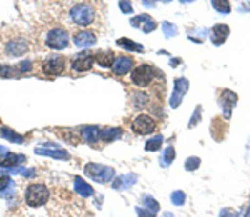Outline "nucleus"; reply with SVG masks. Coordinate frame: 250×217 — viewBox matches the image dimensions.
<instances>
[{
  "label": "nucleus",
  "mask_w": 250,
  "mask_h": 217,
  "mask_svg": "<svg viewBox=\"0 0 250 217\" xmlns=\"http://www.w3.org/2000/svg\"><path fill=\"white\" fill-rule=\"evenodd\" d=\"M115 54L112 50H100V52H97L95 54V62L99 64L100 67H114V64H115Z\"/></svg>",
  "instance_id": "14"
},
{
  "label": "nucleus",
  "mask_w": 250,
  "mask_h": 217,
  "mask_svg": "<svg viewBox=\"0 0 250 217\" xmlns=\"http://www.w3.org/2000/svg\"><path fill=\"white\" fill-rule=\"evenodd\" d=\"M45 45L55 50H62L68 47V34L63 29H54L47 34Z\"/></svg>",
  "instance_id": "5"
},
{
  "label": "nucleus",
  "mask_w": 250,
  "mask_h": 217,
  "mask_svg": "<svg viewBox=\"0 0 250 217\" xmlns=\"http://www.w3.org/2000/svg\"><path fill=\"white\" fill-rule=\"evenodd\" d=\"M0 135H2V137L5 139V140L12 142V144H23V137H22V135L17 134V132H14L9 127H2V129H0Z\"/></svg>",
  "instance_id": "19"
},
{
  "label": "nucleus",
  "mask_w": 250,
  "mask_h": 217,
  "mask_svg": "<svg viewBox=\"0 0 250 217\" xmlns=\"http://www.w3.org/2000/svg\"><path fill=\"white\" fill-rule=\"evenodd\" d=\"M85 174L90 179H94L95 182H108L110 179H114V169L107 166H100V164H87L85 166Z\"/></svg>",
  "instance_id": "4"
},
{
  "label": "nucleus",
  "mask_w": 250,
  "mask_h": 217,
  "mask_svg": "<svg viewBox=\"0 0 250 217\" xmlns=\"http://www.w3.org/2000/svg\"><path fill=\"white\" fill-rule=\"evenodd\" d=\"M119 5H120V9H122V12H132V7L128 2H120Z\"/></svg>",
  "instance_id": "25"
},
{
  "label": "nucleus",
  "mask_w": 250,
  "mask_h": 217,
  "mask_svg": "<svg viewBox=\"0 0 250 217\" xmlns=\"http://www.w3.org/2000/svg\"><path fill=\"white\" fill-rule=\"evenodd\" d=\"M132 129H134L135 134H140V135H147V134H152V132L157 129V122L150 115L147 114H140L137 115L132 122Z\"/></svg>",
  "instance_id": "6"
},
{
  "label": "nucleus",
  "mask_w": 250,
  "mask_h": 217,
  "mask_svg": "<svg viewBox=\"0 0 250 217\" xmlns=\"http://www.w3.org/2000/svg\"><path fill=\"white\" fill-rule=\"evenodd\" d=\"M117 45L124 47V49H127V50H135V52H142L144 50L142 45H139L137 42H132V40H128V39H125V37L117 40Z\"/></svg>",
  "instance_id": "21"
},
{
  "label": "nucleus",
  "mask_w": 250,
  "mask_h": 217,
  "mask_svg": "<svg viewBox=\"0 0 250 217\" xmlns=\"http://www.w3.org/2000/svg\"><path fill=\"white\" fill-rule=\"evenodd\" d=\"M22 175H23V177H34V175H35V169H25Z\"/></svg>",
  "instance_id": "26"
},
{
  "label": "nucleus",
  "mask_w": 250,
  "mask_h": 217,
  "mask_svg": "<svg viewBox=\"0 0 250 217\" xmlns=\"http://www.w3.org/2000/svg\"><path fill=\"white\" fill-rule=\"evenodd\" d=\"M74 184H75V191H77V194L83 195V197H88V195L94 194V189L88 186V184L82 177H75Z\"/></svg>",
  "instance_id": "20"
},
{
  "label": "nucleus",
  "mask_w": 250,
  "mask_h": 217,
  "mask_svg": "<svg viewBox=\"0 0 250 217\" xmlns=\"http://www.w3.org/2000/svg\"><path fill=\"white\" fill-rule=\"evenodd\" d=\"M95 42H97L95 35L88 30L79 32V34H75V37H74V43L77 47H90V45H94Z\"/></svg>",
  "instance_id": "15"
},
{
  "label": "nucleus",
  "mask_w": 250,
  "mask_h": 217,
  "mask_svg": "<svg viewBox=\"0 0 250 217\" xmlns=\"http://www.w3.org/2000/svg\"><path fill=\"white\" fill-rule=\"evenodd\" d=\"M212 5L215 7L217 10H225V12L230 10V7H229V2H212Z\"/></svg>",
  "instance_id": "24"
},
{
  "label": "nucleus",
  "mask_w": 250,
  "mask_h": 217,
  "mask_svg": "<svg viewBox=\"0 0 250 217\" xmlns=\"http://www.w3.org/2000/svg\"><path fill=\"white\" fill-rule=\"evenodd\" d=\"M157 77V69L148 64L139 65L137 69L132 72V82L139 87H147L150 82H154V79Z\"/></svg>",
  "instance_id": "3"
},
{
  "label": "nucleus",
  "mask_w": 250,
  "mask_h": 217,
  "mask_svg": "<svg viewBox=\"0 0 250 217\" xmlns=\"http://www.w3.org/2000/svg\"><path fill=\"white\" fill-rule=\"evenodd\" d=\"M94 62H95V54H92V52H82V54H79L77 57L72 60V70L87 72L94 65Z\"/></svg>",
  "instance_id": "8"
},
{
  "label": "nucleus",
  "mask_w": 250,
  "mask_h": 217,
  "mask_svg": "<svg viewBox=\"0 0 250 217\" xmlns=\"http://www.w3.org/2000/svg\"><path fill=\"white\" fill-rule=\"evenodd\" d=\"M7 152H9V149H7V147H3V146H0V155H5Z\"/></svg>",
  "instance_id": "27"
},
{
  "label": "nucleus",
  "mask_w": 250,
  "mask_h": 217,
  "mask_svg": "<svg viewBox=\"0 0 250 217\" xmlns=\"http://www.w3.org/2000/svg\"><path fill=\"white\" fill-rule=\"evenodd\" d=\"M160 144H162V137H157L154 140H150V142H147V146H145V149L147 151H154V149H159Z\"/></svg>",
  "instance_id": "23"
},
{
  "label": "nucleus",
  "mask_w": 250,
  "mask_h": 217,
  "mask_svg": "<svg viewBox=\"0 0 250 217\" xmlns=\"http://www.w3.org/2000/svg\"><path fill=\"white\" fill-rule=\"evenodd\" d=\"M82 139L88 144H94L102 139V130L97 126H85L82 129Z\"/></svg>",
  "instance_id": "16"
},
{
  "label": "nucleus",
  "mask_w": 250,
  "mask_h": 217,
  "mask_svg": "<svg viewBox=\"0 0 250 217\" xmlns=\"http://www.w3.org/2000/svg\"><path fill=\"white\" fill-rule=\"evenodd\" d=\"M35 154L45 155V157H54V159H59V160L70 159V155H68L65 151H62V149H55L54 144H45L43 147H37L35 149Z\"/></svg>",
  "instance_id": "9"
},
{
  "label": "nucleus",
  "mask_w": 250,
  "mask_h": 217,
  "mask_svg": "<svg viewBox=\"0 0 250 217\" xmlns=\"http://www.w3.org/2000/svg\"><path fill=\"white\" fill-rule=\"evenodd\" d=\"M132 23H134L135 27H142L144 32H150L155 27V23L152 22V19L148 17V15H139V17L132 19Z\"/></svg>",
  "instance_id": "18"
},
{
  "label": "nucleus",
  "mask_w": 250,
  "mask_h": 217,
  "mask_svg": "<svg viewBox=\"0 0 250 217\" xmlns=\"http://www.w3.org/2000/svg\"><path fill=\"white\" fill-rule=\"evenodd\" d=\"M50 192L43 184H30L25 189V202L29 207H40L43 204H47Z\"/></svg>",
  "instance_id": "1"
},
{
  "label": "nucleus",
  "mask_w": 250,
  "mask_h": 217,
  "mask_svg": "<svg viewBox=\"0 0 250 217\" xmlns=\"http://www.w3.org/2000/svg\"><path fill=\"white\" fill-rule=\"evenodd\" d=\"M27 50H29V45H27V42L23 39H14L7 43V54L14 55V57H20Z\"/></svg>",
  "instance_id": "10"
},
{
  "label": "nucleus",
  "mask_w": 250,
  "mask_h": 217,
  "mask_svg": "<svg viewBox=\"0 0 250 217\" xmlns=\"http://www.w3.org/2000/svg\"><path fill=\"white\" fill-rule=\"evenodd\" d=\"M65 69V60L60 55H48V57L43 60L42 64V70L45 72L47 75H60Z\"/></svg>",
  "instance_id": "7"
},
{
  "label": "nucleus",
  "mask_w": 250,
  "mask_h": 217,
  "mask_svg": "<svg viewBox=\"0 0 250 217\" xmlns=\"http://www.w3.org/2000/svg\"><path fill=\"white\" fill-rule=\"evenodd\" d=\"M25 162V155L23 154H12L7 152L5 155H0V167L2 169H14V166Z\"/></svg>",
  "instance_id": "12"
},
{
  "label": "nucleus",
  "mask_w": 250,
  "mask_h": 217,
  "mask_svg": "<svg viewBox=\"0 0 250 217\" xmlns=\"http://www.w3.org/2000/svg\"><path fill=\"white\" fill-rule=\"evenodd\" d=\"M94 17H95V12L92 9L88 3H77L70 9V19L74 20L77 25H90L94 22Z\"/></svg>",
  "instance_id": "2"
},
{
  "label": "nucleus",
  "mask_w": 250,
  "mask_h": 217,
  "mask_svg": "<svg viewBox=\"0 0 250 217\" xmlns=\"http://www.w3.org/2000/svg\"><path fill=\"white\" fill-rule=\"evenodd\" d=\"M227 35H229V27L222 25V23H220V25H215L212 29L210 39H212V42L215 43V45H220V43L227 39Z\"/></svg>",
  "instance_id": "17"
},
{
  "label": "nucleus",
  "mask_w": 250,
  "mask_h": 217,
  "mask_svg": "<svg viewBox=\"0 0 250 217\" xmlns=\"http://www.w3.org/2000/svg\"><path fill=\"white\" fill-rule=\"evenodd\" d=\"M132 65H134V62H132V59L125 57V55H122V57H117L115 64H114V74L115 75H125L128 74L132 69Z\"/></svg>",
  "instance_id": "13"
},
{
  "label": "nucleus",
  "mask_w": 250,
  "mask_h": 217,
  "mask_svg": "<svg viewBox=\"0 0 250 217\" xmlns=\"http://www.w3.org/2000/svg\"><path fill=\"white\" fill-rule=\"evenodd\" d=\"M15 195V182L7 175H2L0 177V197L10 200Z\"/></svg>",
  "instance_id": "11"
},
{
  "label": "nucleus",
  "mask_w": 250,
  "mask_h": 217,
  "mask_svg": "<svg viewBox=\"0 0 250 217\" xmlns=\"http://www.w3.org/2000/svg\"><path fill=\"white\" fill-rule=\"evenodd\" d=\"M120 135H122V130H120V129H107V130H102V140H107V142L119 139Z\"/></svg>",
  "instance_id": "22"
}]
</instances>
